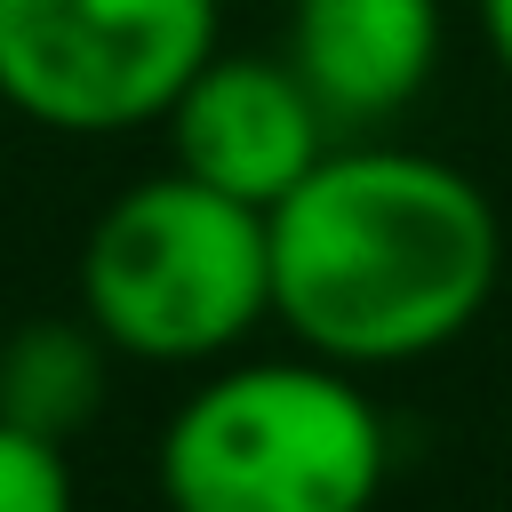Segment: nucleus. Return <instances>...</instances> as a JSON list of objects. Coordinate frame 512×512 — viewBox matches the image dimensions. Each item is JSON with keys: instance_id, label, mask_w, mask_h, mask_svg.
I'll return each mask as SVG.
<instances>
[{"instance_id": "nucleus-1", "label": "nucleus", "mask_w": 512, "mask_h": 512, "mask_svg": "<svg viewBox=\"0 0 512 512\" xmlns=\"http://www.w3.org/2000/svg\"><path fill=\"white\" fill-rule=\"evenodd\" d=\"M504 280V216L440 152L336 144L272 208V320L336 368L448 352Z\"/></svg>"}, {"instance_id": "nucleus-2", "label": "nucleus", "mask_w": 512, "mask_h": 512, "mask_svg": "<svg viewBox=\"0 0 512 512\" xmlns=\"http://www.w3.org/2000/svg\"><path fill=\"white\" fill-rule=\"evenodd\" d=\"M152 480L168 512H376L392 424L360 368L320 352L232 360L176 400Z\"/></svg>"}, {"instance_id": "nucleus-3", "label": "nucleus", "mask_w": 512, "mask_h": 512, "mask_svg": "<svg viewBox=\"0 0 512 512\" xmlns=\"http://www.w3.org/2000/svg\"><path fill=\"white\" fill-rule=\"evenodd\" d=\"M80 312L152 368L240 352L272 320V208H248L184 168L128 184L80 240Z\"/></svg>"}, {"instance_id": "nucleus-4", "label": "nucleus", "mask_w": 512, "mask_h": 512, "mask_svg": "<svg viewBox=\"0 0 512 512\" xmlns=\"http://www.w3.org/2000/svg\"><path fill=\"white\" fill-rule=\"evenodd\" d=\"M216 56V0H0V112L56 136L160 128Z\"/></svg>"}, {"instance_id": "nucleus-5", "label": "nucleus", "mask_w": 512, "mask_h": 512, "mask_svg": "<svg viewBox=\"0 0 512 512\" xmlns=\"http://www.w3.org/2000/svg\"><path fill=\"white\" fill-rule=\"evenodd\" d=\"M160 128H168V152L184 176H200L248 208H280L336 152V120L320 112V96L304 88V72L288 56L216 48Z\"/></svg>"}, {"instance_id": "nucleus-6", "label": "nucleus", "mask_w": 512, "mask_h": 512, "mask_svg": "<svg viewBox=\"0 0 512 512\" xmlns=\"http://www.w3.org/2000/svg\"><path fill=\"white\" fill-rule=\"evenodd\" d=\"M448 48L440 0H288V64L336 120V136H368L400 120Z\"/></svg>"}, {"instance_id": "nucleus-7", "label": "nucleus", "mask_w": 512, "mask_h": 512, "mask_svg": "<svg viewBox=\"0 0 512 512\" xmlns=\"http://www.w3.org/2000/svg\"><path fill=\"white\" fill-rule=\"evenodd\" d=\"M104 336L96 320H24L0 344V416L48 440H72L104 408Z\"/></svg>"}, {"instance_id": "nucleus-8", "label": "nucleus", "mask_w": 512, "mask_h": 512, "mask_svg": "<svg viewBox=\"0 0 512 512\" xmlns=\"http://www.w3.org/2000/svg\"><path fill=\"white\" fill-rule=\"evenodd\" d=\"M0 512H72V464L64 440L24 432L0 416Z\"/></svg>"}, {"instance_id": "nucleus-9", "label": "nucleus", "mask_w": 512, "mask_h": 512, "mask_svg": "<svg viewBox=\"0 0 512 512\" xmlns=\"http://www.w3.org/2000/svg\"><path fill=\"white\" fill-rule=\"evenodd\" d=\"M472 8H480V40H488L496 72L512 80V0H472Z\"/></svg>"}]
</instances>
